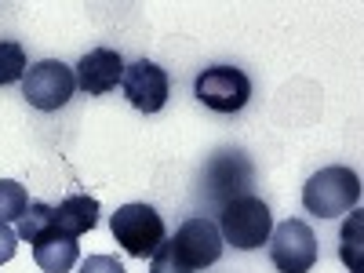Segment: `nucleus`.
<instances>
[{"label":"nucleus","instance_id":"14","mask_svg":"<svg viewBox=\"0 0 364 273\" xmlns=\"http://www.w3.org/2000/svg\"><path fill=\"white\" fill-rule=\"evenodd\" d=\"M26 77V51L18 41H0V87Z\"/></svg>","mask_w":364,"mask_h":273},{"label":"nucleus","instance_id":"8","mask_svg":"<svg viewBox=\"0 0 364 273\" xmlns=\"http://www.w3.org/2000/svg\"><path fill=\"white\" fill-rule=\"evenodd\" d=\"M120 87H124V99L139 109V113H161L168 102V73L149 63V58H139V63L124 66V77H120Z\"/></svg>","mask_w":364,"mask_h":273},{"label":"nucleus","instance_id":"15","mask_svg":"<svg viewBox=\"0 0 364 273\" xmlns=\"http://www.w3.org/2000/svg\"><path fill=\"white\" fill-rule=\"evenodd\" d=\"M343 262L360 273V211H353V219L343 226Z\"/></svg>","mask_w":364,"mask_h":273},{"label":"nucleus","instance_id":"6","mask_svg":"<svg viewBox=\"0 0 364 273\" xmlns=\"http://www.w3.org/2000/svg\"><path fill=\"white\" fill-rule=\"evenodd\" d=\"M168 248L175 252V259L186 266V269H208L223 259V233L219 226L204 219V215H193L178 226V233L168 240Z\"/></svg>","mask_w":364,"mask_h":273},{"label":"nucleus","instance_id":"3","mask_svg":"<svg viewBox=\"0 0 364 273\" xmlns=\"http://www.w3.org/2000/svg\"><path fill=\"white\" fill-rule=\"evenodd\" d=\"M219 233H223V245H233L240 252H255L262 248L269 233H273V215H269V204L259 197H237L230 204H223V219H219Z\"/></svg>","mask_w":364,"mask_h":273},{"label":"nucleus","instance_id":"17","mask_svg":"<svg viewBox=\"0 0 364 273\" xmlns=\"http://www.w3.org/2000/svg\"><path fill=\"white\" fill-rule=\"evenodd\" d=\"M80 273H128L113 255H87L80 262Z\"/></svg>","mask_w":364,"mask_h":273},{"label":"nucleus","instance_id":"1","mask_svg":"<svg viewBox=\"0 0 364 273\" xmlns=\"http://www.w3.org/2000/svg\"><path fill=\"white\" fill-rule=\"evenodd\" d=\"M302 204L310 215L317 219H336L346 211H357L360 204V178L353 168L346 164H328L317 175H310V182L302 186Z\"/></svg>","mask_w":364,"mask_h":273},{"label":"nucleus","instance_id":"5","mask_svg":"<svg viewBox=\"0 0 364 273\" xmlns=\"http://www.w3.org/2000/svg\"><path fill=\"white\" fill-rule=\"evenodd\" d=\"M269 262L281 273H310L317 266V237L302 219H288L269 233Z\"/></svg>","mask_w":364,"mask_h":273},{"label":"nucleus","instance_id":"12","mask_svg":"<svg viewBox=\"0 0 364 273\" xmlns=\"http://www.w3.org/2000/svg\"><path fill=\"white\" fill-rule=\"evenodd\" d=\"M55 226V208L51 204H44V200H29V208H26V215L18 219V240H29L33 245L37 237H44L48 230Z\"/></svg>","mask_w":364,"mask_h":273},{"label":"nucleus","instance_id":"9","mask_svg":"<svg viewBox=\"0 0 364 273\" xmlns=\"http://www.w3.org/2000/svg\"><path fill=\"white\" fill-rule=\"evenodd\" d=\"M73 77H77V87L84 95H106V91H113L120 84V77H124V58L113 48H95L77 63Z\"/></svg>","mask_w":364,"mask_h":273},{"label":"nucleus","instance_id":"2","mask_svg":"<svg viewBox=\"0 0 364 273\" xmlns=\"http://www.w3.org/2000/svg\"><path fill=\"white\" fill-rule=\"evenodd\" d=\"M109 230L117 237V245L124 248L132 259H154L157 248L168 240L164 233V219L157 215V208L149 204H124L113 211Z\"/></svg>","mask_w":364,"mask_h":273},{"label":"nucleus","instance_id":"11","mask_svg":"<svg viewBox=\"0 0 364 273\" xmlns=\"http://www.w3.org/2000/svg\"><path fill=\"white\" fill-rule=\"evenodd\" d=\"M95 223H99V200L87 197V193H70L55 208V230H63L70 237H80L87 230H95Z\"/></svg>","mask_w":364,"mask_h":273},{"label":"nucleus","instance_id":"7","mask_svg":"<svg viewBox=\"0 0 364 273\" xmlns=\"http://www.w3.org/2000/svg\"><path fill=\"white\" fill-rule=\"evenodd\" d=\"M197 99L215 113H240L252 99V80L245 70L211 66L197 77Z\"/></svg>","mask_w":364,"mask_h":273},{"label":"nucleus","instance_id":"18","mask_svg":"<svg viewBox=\"0 0 364 273\" xmlns=\"http://www.w3.org/2000/svg\"><path fill=\"white\" fill-rule=\"evenodd\" d=\"M15 252H18V233H15L8 223H0V266L11 262Z\"/></svg>","mask_w":364,"mask_h":273},{"label":"nucleus","instance_id":"4","mask_svg":"<svg viewBox=\"0 0 364 273\" xmlns=\"http://www.w3.org/2000/svg\"><path fill=\"white\" fill-rule=\"evenodd\" d=\"M73 91H77V77L66 63H58V58H44V63L29 66L26 77H22V95L41 113L63 109L73 99Z\"/></svg>","mask_w":364,"mask_h":273},{"label":"nucleus","instance_id":"10","mask_svg":"<svg viewBox=\"0 0 364 273\" xmlns=\"http://www.w3.org/2000/svg\"><path fill=\"white\" fill-rule=\"evenodd\" d=\"M33 259L44 273H70L80 259V248H77V237L63 233V230H48L44 237L33 240Z\"/></svg>","mask_w":364,"mask_h":273},{"label":"nucleus","instance_id":"13","mask_svg":"<svg viewBox=\"0 0 364 273\" xmlns=\"http://www.w3.org/2000/svg\"><path fill=\"white\" fill-rule=\"evenodd\" d=\"M29 208V197H26V186L11 178H0V223H18Z\"/></svg>","mask_w":364,"mask_h":273},{"label":"nucleus","instance_id":"16","mask_svg":"<svg viewBox=\"0 0 364 273\" xmlns=\"http://www.w3.org/2000/svg\"><path fill=\"white\" fill-rule=\"evenodd\" d=\"M149 273H193V269H186L178 259H175V252L168 248V240L157 248V255L149 259Z\"/></svg>","mask_w":364,"mask_h":273}]
</instances>
